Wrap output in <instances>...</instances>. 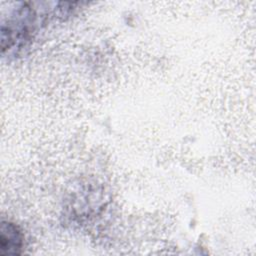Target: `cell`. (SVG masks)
Returning a JSON list of instances; mask_svg holds the SVG:
<instances>
[{"instance_id": "6da1fadb", "label": "cell", "mask_w": 256, "mask_h": 256, "mask_svg": "<svg viewBox=\"0 0 256 256\" xmlns=\"http://www.w3.org/2000/svg\"><path fill=\"white\" fill-rule=\"evenodd\" d=\"M23 236L19 228L8 221H2L0 229L1 254L15 255L21 252Z\"/></svg>"}]
</instances>
